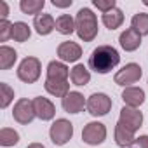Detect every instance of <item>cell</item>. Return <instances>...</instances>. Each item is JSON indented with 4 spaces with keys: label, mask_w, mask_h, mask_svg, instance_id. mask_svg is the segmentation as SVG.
I'll return each mask as SVG.
<instances>
[{
    "label": "cell",
    "mask_w": 148,
    "mask_h": 148,
    "mask_svg": "<svg viewBox=\"0 0 148 148\" xmlns=\"http://www.w3.org/2000/svg\"><path fill=\"white\" fill-rule=\"evenodd\" d=\"M120 63V54L113 45L103 44L98 45L91 56H89V70L99 73V75H106L110 73L117 64Z\"/></svg>",
    "instance_id": "1"
},
{
    "label": "cell",
    "mask_w": 148,
    "mask_h": 148,
    "mask_svg": "<svg viewBox=\"0 0 148 148\" xmlns=\"http://www.w3.org/2000/svg\"><path fill=\"white\" fill-rule=\"evenodd\" d=\"M75 32L82 42H92L98 37V18L89 7L79 9L75 16Z\"/></svg>",
    "instance_id": "2"
},
{
    "label": "cell",
    "mask_w": 148,
    "mask_h": 148,
    "mask_svg": "<svg viewBox=\"0 0 148 148\" xmlns=\"http://www.w3.org/2000/svg\"><path fill=\"white\" fill-rule=\"evenodd\" d=\"M18 79L25 84H35L40 79V73H42V63L38 58L35 56H28L25 58L19 66H18Z\"/></svg>",
    "instance_id": "3"
},
{
    "label": "cell",
    "mask_w": 148,
    "mask_h": 148,
    "mask_svg": "<svg viewBox=\"0 0 148 148\" xmlns=\"http://www.w3.org/2000/svg\"><path fill=\"white\" fill-rule=\"evenodd\" d=\"M49 138L56 146H64L73 138V124L68 119H56L49 129Z\"/></svg>",
    "instance_id": "4"
},
{
    "label": "cell",
    "mask_w": 148,
    "mask_h": 148,
    "mask_svg": "<svg viewBox=\"0 0 148 148\" xmlns=\"http://www.w3.org/2000/svg\"><path fill=\"white\" fill-rule=\"evenodd\" d=\"M141 75H143V70H141V66H139L138 63H127L125 66H122V68L115 73L113 80H115L117 86H122V87L125 89V87H131L132 84L139 82Z\"/></svg>",
    "instance_id": "5"
},
{
    "label": "cell",
    "mask_w": 148,
    "mask_h": 148,
    "mask_svg": "<svg viewBox=\"0 0 148 148\" xmlns=\"http://www.w3.org/2000/svg\"><path fill=\"white\" fill-rule=\"evenodd\" d=\"M113 106V101L108 94L105 92H94L87 98V112L92 115V117H105Z\"/></svg>",
    "instance_id": "6"
},
{
    "label": "cell",
    "mask_w": 148,
    "mask_h": 148,
    "mask_svg": "<svg viewBox=\"0 0 148 148\" xmlns=\"http://www.w3.org/2000/svg\"><path fill=\"white\" fill-rule=\"evenodd\" d=\"M106 125L103 122H89L86 124V127L82 129V141L86 145H91V146H98L101 143H105L106 139Z\"/></svg>",
    "instance_id": "7"
},
{
    "label": "cell",
    "mask_w": 148,
    "mask_h": 148,
    "mask_svg": "<svg viewBox=\"0 0 148 148\" xmlns=\"http://www.w3.org/2000/svg\"><path fill=\"white\" fill-rule=\"evenodd\" d=\"M12 119L21 125L32 124L33 119H37L35 110H33V99H28V98L18 99L14 103V108H12Z\"/></svg>",
    "instance_id": "8"
},
{
    "label": "cell",
    "mask_w": 148,
    "mask_h": 148,
    "mask_svg": "<svg viewBox=\"0 0 148 148\" xmlns=\"http://www.w3.org/2000/svg\"><path fill=\"white\" fill-rule=\"evenodd\" d=\"M119 122L129 129L131 132L139 131V127L143 125V113L139 112V108H131V106H122L120 115H119Z\"/></svg>",
    "instance_id": "9"
},
{
    "label": "cell",
    "mask_w": 148,
    "mask_h": 148,
    "mask_svg": "<svg viewBox=\"0 0 148 148\" xmlns=\"http://www.w3.org/2000/svg\"><path fill=\"white\" fill-rule=\"evenodd\" d=\"M56 54H58L59 61H63V63H77L82 58V47L77 42L66 40V42H61L58 45Z\"/></svg>",
    "instance_id": "10"
},
{
    "label": "cell",
    "mask_w": 148,
    "mask_h": 148,
    "mask_svg": "<svg viewBox=\"0 0 148 148\" xmlns=\"http://www.w3.org/2000/svg\"><path fill=\"white\" fill-rule=\"evenodd\" d=\"M87 105V99L84 98L82 92L79 91H70L63 99H61V106L66 113H80L84 110V106Z\"/></svg>",
    "instance_id": "11"
},
{
    "label": "cell",
    "mask_w": 148,
    "mask_h": 148,
    "mask_svg": "<svg viewBox=\"0 0 148 148\" xmlns=\"http://www.w3.org/2000/svg\"><path fill=\"white\" fill-rule=\"evenodd\" d=\"M33 110H35V115L37 119L47 122V120H52L54 115H56V106L51 99L44 98V96H37L33 98Z\"/></svg>",
    "instance_id": "12"
},
{
    "label": "cell",
    "mask_w": 148,
    "mask_h": 148,
    "mask_svg": "<svg viewBox=\"0 0 148 148\" xmlns=\"http://www.w3.org/2000/svg\"><path fill=\"white\" fill-rule=\"evenodd\" d=\"M146 99V94L141 87H125L122 91V101H124V106H131V108H139Z\"/></svg>",
    "instance_id": "13"
},
{
    "label": "cell",
    "mask_w": 148,
    "mask_h": 148,
    "mask_svg": "<svg viewBox=\"0 0 148 148\" xmlns=\"http://www.w3.org/2000/svg\"><path fill=\"white\" fill-rule=\"evenodd\" d=\"M119 44H120V47H122L125 52H134V51L139 49V45H141V35H139L136 30L127 28V30H124V32L120 33Z\"/></svg>",
    "instance_id": "14"
},
{
    "label": "cell",
    "mask_w": 148,
    "mask_h": 148,
    "mask_svg": "<svg viewBox=\"0 0 148 148\" xmlns=\"http://www.w3.org/2000/svg\"><path fill=\"white\" fill-rule=\"evenodd\" d=\"M47 80H61V82H66L68 77H70V70L66 66V63L63 61H51L47 64Z\"/></svg>",
    "instance_id": "15"
},
{
    "label": "cell",
    "mask_w": 148,
    "mask_h": 148,
    "mask_svg": "<svg viewBox=\"0 0 148 148\" xmlns=\"http://www.w3.org/2000/svg\"><path fill=\"white\" fill-rule=\"evenodd\" d=\"M33 28H35V32L38 35L45 37V35L52 33V30H56V19L51 14L42 12V14H38V16L33 18Z\"/></svg>",
    "instance_id": "16"
},
{
    "label": "cell",
    "mask_w": 148,
    "mask_h": 148,
    "mask_svg": "<svg viewBox=\"0 0 148 148\" xmlns=\"http://www.w3.org/2000/svg\"><path fill=\"white\" fill-rule=\"evenodd\" d=\"M70 80L73 86H77V87H84L91 82V71L86 64L82 63H77L75 66H73L70 70Z\"/></svg>",
    "instance_id": "17"
},
{
    "label": "cell",
    "mask_w": 148,
    "mask_h": 148,
    "mask_svg": "<svg viewBox=\"0 0 148 148\" xmlns=\"http://www.w3.org/2000/svg\"><path fill=\"white\" fill-rule=\"evenodd\" d=\"M113 138H115V143H117V146H120V148H129L132 143H134V132H131L129 129H125L120 122H117V125H115V131H113Z\"/></svg>",
    "instance_id": "18"
},
{
    "label": "cell",
    "mask_w": 148,
    "mask_h": 148,
    "mask_svg": "<svg viewBox=\"0 0 148 148\" xmlns=\"http://www.w3.org/2000/svg\"><path fill=\"white\" fill-rule=\"evenodd\" d=\"M101 23H103L105 28H108V30H117V28H120L122 23H124V12H122L119 7H115V9H112L110 12L101 14Z\"/></svg>",
    "instance_id": "19"
},
{
    "label": "cell",
    "mask_w": 148,
    "mask_h": 148,
    "mask_svg": "<svg viewBox=\"0 0 148 148\" xmlns=\"http://www.w3.org/2000/svg\"><path fill=\"white\" fill-rule=\"evenodd\" d=\"M44 89L51 94V96H56V98H64L68 92H70V84L68 80L66 82H61V80H47L44 82Z\"/></svg>",
    "instance_id": "20"
},
{
    "label": "cell",
    "mask_w": 148,
    "mask_h": 148,
    "mask_svg": "<svg viewBox=\"0 0 148 148\" xmlns=\"http://www.w3.org/2000/svg\"><path fill=\"white\" fill-rule=\"evenodd\" d=\"M18 61V52L9 45H0V70H11Z\"/></svg>",
    "instance_id": "21"
},
{
    "label": "cell",
    "mask_w": 148,
    "mask_h": 148,
    "mask_svg": "<svg viewBox=\"0 0 148 148\" xmlns=\"http://www.w3.org/2000/svg\"><path fill=\"white\" fill-rule=\"evenodd\" d=\"M45 5V0H21L19 9L23 14H32L33 18L42 14V9Z\"/></svg>",
    "instance_id": "22"
},
{
    "label": "cell",
    "mask_w": 148,
    "mask_h": 148,
    "mask_svg": "<svg viewBox=\"0 0 148 148\" xmlns=\"http://www.w3.org/2000/svg\"><path fill=\"white\" fill-rule=\"evenodd\" d=\"M32 37V28L25 21H16L12 23V40L14 42H26Z\"/></svg>",
    "instance_id": "23"
},
{
    "label": "cell",
    "mask_w": 148,
    "mask_h": 148,
    "mask_svg": "<svg viewBox=\"0 0 148 148\" xmlns=\"http://www.w3.org/2000/svg\"><path fill=\"white\" fill-rule=\"evenodd\" d=\"M56 30L61 35H71L75 32V18H71L70 14H61L56 19Z\"/></svg>",
    "instance_id": "24"
},
{
    "label": "cell",
    "mask_w": 148,
    "mask_h": 148,
    "mask_svg": "<svg viewBox=\"0 0 148 148\" xmlns=\"http://www.w3.org/2000/svg\"><path fill=\"white\" fill-rule=\"evenodd\" d=\"M131 28L136 30L141 37L148 35V14L146 12H138L131 19Z\"/></svg>",
    "instance_id": "25"
},
{
    "label": "cell",
    "mask_w": 148,
    "mask_h": 148,
    "mask_svg": "<svg viewBox=\"0 0 148 148\" xmlns=\"http://www.w3.org/2000/svg\"><path fill=\"white\" fill-rule=\"evenodd\" d=\"M19 143V132L11 129V127H2L0 129V145L9 148Z\"/></svg>",
    "instance_id": "26"
},
{
    "label": "cell",
    "mask_w": 148,
    "mask_h": 148,
    "mask_svg": "<svg viewBox=\"0 0 148 148\" xmlns=\"http://www.w3.org/2000/svg\"><path fill=\"white\" fill-rule=\"evenodd\" d=\"M12 101H14V89L5 82H0V108L5 110Z\"/></svg>",
    "instance_id": "27"
},
{
    "label": "cell",
    "mask_w": 148,
    "mask_h": 148,
    "mask_svg": "<svg viewBox=\"0 0 148 148\" xmlns=\"http://www.w3.org/2000/svg\"><path fill=\"white\" fill-rule=\"evenodd\" d=\"M12 38V23L9 19H0V42Z\"/></svg>",
    "instance_id": "28"
},
{
    "label": "cell",
    "mask_w": 148,
    "mask_h": 148,
    "mask_svg": "<svg viewBox=\"0 0 148 148\" xmlns=\"http://www.w3.org/2000/svg\"><path fill=\"white\" fill-rule=\"evenodd\" d=\"M92 5L98 11H101V14H106V12H110L112 9L117 7V2L115 0H92Z\"/></svg>",
    "instance_id": "29"
},
{
    "label": "cell",
    "mask_w": 148,
    "mask_h": 148,
    "mask_svg": "<svg viewBox=\"0 0 148 148\" xmlns=\"http://www.w3.org/2000/svg\"><path fill=\"white\" fill-rule=\"evenodd\" d=\"M129 148H148V134H143L134 139V143Z\"/></svg>",
    "instance_id": "30"
},
{
    "label": "cell",
    "mask_w": 148,
    "mask_h": 148,
    "mask_svg": "<svg viewBox=\"0 0 148 148\" xmlns=\"http://www.w3.org/2000/svg\"><path fill=\"white\" fill-rule=\"evenodd\" d=\"M51 4L54 7H59V9H66V7H70L73 4V0H52Z\"/></svg>",
    "instance_id": "31"
},
{
    "label": "cell",
    "mask_w": 148,
    "mask_h": 148,
    "mask_svg": "<svg viewBox=\"0 0 148 148\" xmlns=\"http://www.w3.org/2000/svg\"><path fill=\"white\" fill-rule=\"evenodd\" d=\"M7 16H9V5L5 0H0V18L7 19Z\"/></svg>",
    "instance_id": "32"
},
{
    "label": "cell",
    "mask_w": 148,
    "mask_h": 148,
    "mask_svg": "<svg viewBox=\"0 0 148 148\" xmlns=\"http://www.w3.org/2000/svg\"><path fill=\"white\" fill-rule=\"evenodd\" d=\"M26 148H45V146H44L42 143H30Z\"/></svg>",
    "instance_id": "33"
},
{
    "label": "cell",
    "mask_w": 148,
    "mask_h": 148,
    "mask_svg": "<svg viewBox=\"0 0 148 148\" xmlns=\"http://www.w3.org/2000/svg\"><path fill=\"white\" fill-rule=\"evenodd\" d=\"M143 4H145V5H146V7H148V0H143Z\"/></svg>",
    "instance_id": "34"
}]
</instances>
